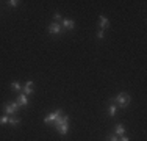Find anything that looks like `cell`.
I'll return each mask as SVG.
<instances>
[{
    "mask_svg": "<svg viewBox=\"0 0 147 141\" xmlns=\"http://www.w3.org/2000/svg\"><path fill=\"white\" fill-rule=\"evenodd\" d=\"M119 141H130V138L127 135H122V136H119Z\"/></svg>",
    "mask_w": 147,
    "mask_h": 141,
    "instance_id": "19",
    "label": "cell"
},
{
    "mask_svg": "<svg viewBox=\"0 0 147 141\" xmlns=\"http://www.w3.org/2000/svg\"><path fill=\"white\" fill-rule=\"evenodd\" d=\"M59 116H63V108H57L55 111L49 113V115L44 116V122L45 124H50V122H55L57 119L59 118Z\"/></svg>",
    "mask_w": 147,
    "mask_h": 141,
    "instance_id": "4",
    "label": "cell"
},
{
    "mask_svg": "<svg viewBox=\"0 0 147 141\" xmlns=\"http://www.w3.org/2000/svg\"><path fill=\"white\" fill-rule=\"evenodd\" d=\"M6 3H8V6H9V8H17L20 2H19V0H8Z\"/></svg>",
    "mask_w": 147,
    "mask_h": 141,
    "instance_id": "15",
    "label": "cell"
},
{
    "mask_svg": "<svg viewBox=\"0 0 147 141\" xmlns=\"http://www.w3.org/2000/svg\"><path fill=\"white\" fill-rule=\"evenodd\" d=\"M47 33L49 35H61V33H64V28L61 27V24L59 22H50L49 24V27H47Z\"/></svg>",
    "mask_w": 147,
    "mask_h": 141,
    "instance_id": "3",
    "label": "cell"
},
{
    "mask_svg": "<svg viewBox=\"0 0 147 141\" xmlns=\"http://www.w3.org/2000/svg\"><path fill=\"white\" fill-rule=\"evenodd\" d=\"M130 102H131V96L128 93H125V91L119 93L116 97L110 99V104H114L117 108H127L130 105Z\"/></svg>",
    "mask_w": 147,
    "mask_h": 141,
    "instance_id": "1",
    "label": "cell"
},
{
    "mask_svg": "<svg viewBox=\"0 0 147 141\" xmlns=\"http://www.w3.org/2000/svg\"><path fill=\"white\" fill-rule=\"evenodd\" d=\"M116 115H117V107L114 104H110L108 105V116L110 118H116Z\"/></svg>",
    "mask_w": 147,
    "mask_h": 141,
    "instance_id": "11",
    "label": "cell"
},
{
    "mask_svg": "<svg viewBox=\"0 0 147 141\" xmlns=\"http://www.w3.org/2000/svg\"><path fill=\"white\" fill-rule=\"evenodd\" d=\"M53 19H55V22H61V20H63V16L57 11V13L53 14Z\"/></svg>",
    "mask_w": 147,
    "mask_h": 141,
    "instance_id": "18",
    "label": "cell"
},
{
    "mask_svg": "<svg viewBox=\"0 0 147 141\" xmlns=\"http://www.w3.org/2000/svg\"><path fill=\"white\" fill-rule=\"evenodd\" d=\"M96 36H97V39H99V41H102L103 38H105V31H103V30H97Z\"/></svg>",
    "mask_w": 147,
    "mask_h": 141,
    "instance_id": "17",
    "label": "cell"
},
{
    "mask_svg": "<svg viewBox=\"0 0 147 141\" xmlns=\"http://www.w3.org/2000/svg\"><path fill=\"white\" fill-rule=\"evenodd\" d=\"M97 24H99V30H107L108 27H110V20L107 19V17L103 16V14H100L99 16V20H97Z\"/></svg>",
    "mask_w": 147,
    "mask_h": 141,
    "instance_id": "8",
    "label": "cell"
},
{
    "mask_svg": "<svg viewBox=\"0 0 147 141\" xmlns=\"http://www.w3.org/2000/svg\"><path fill=\"white\" fill-rule=\"evenodd\" d=\"M105 141H119V136L114 135V133H108L107 135V140Z\"/></svg>",
    "mask_w": 147,
    "mask_h": 141,
    "instance_id": "16",
    "label": "cell"
},
{
    "mask_svg": "<svg viewBox=\"0 0 147 141\" xmlns=\"http://www.w3.org/2000/svg\"><path fill=\"white\" fill-rule=\"evenodd\" d=\"M9 88H11L13 91H22V85H20L19 82H11Z\"/></svg>",
    "mask_w": 147,
    "mask_h": 141,
    "instance_id": "13",
    "label": "cell"
},
{
    "mask_svg": "<svg viewBox=\"0 0 147 141\" xmlns=\"http://www.w3.org/2000/svg\"><path fill=\"white\" fill-rule=\"evenodd\" d=\"M55 129H57V132L59 133V135H63V136L69 133V125L67 124H59V125L55 127Z\"/></svg>",
    "mask_w": 147,
    "mask_h": 141,
    "instance_id": "10",
    "label": "cell"
},
{
    "mask_svg": "<svg viewBox=\"0 0 147 141\" xmlns=\"http://www.w3.org/2000/svg\"><path fill=\"white\" fill-rule=\"evenodd\" d=\"M59 24H61V27L64 28V31H66V30H67V31H72L74 28H75V20H72V19H66V17H64V19H63Z\"/></svg>",
    "mask_w": 147,
    "mask_h": 141,
    "instance_id": "6",
    "label": "cell"
},
{
    "mask_svg": "<svg viewBox=\"0 0 147 141\" xmlns=\"http://www.w3.org/2000/svg\"><path fill=\"white\" fill-rule=\"evenodd\" d=\"M8 121H9V116L3 113V115L0 116V125H5V124H8Z\"/></svg>",
    "mask_w": 147,
    "mask_h": 141,
    "instance_id": "14",
    "label": "cell"
},
{
    "mask_svg": "<svg viewBox=\"0 0 147 141\" xmlns=\"http://www.w3.org/2000/svg\"><path fill=\"white\" fill-rule=\"evenodd\" d=\"M8 124H9V125H13V127L19 125V124H20V118H19V116H9Z\"/></svg>",
    "mask_w": 147,
    "mask_h": 141,
    "instance_id": "12",
    "label": "cell"
},
{
    "mask_svg": "<svg viewBox=\"0 0 147 141\" xmlns=\"http://www.w3.org/2000/svg\"><path fill=\"white\" fill-rule=\"evenodd\" d=\"M16 102L19 104V107H24V108H27V107H28V104H30V100H28V96H25L24 93H20L19 96H17Z\"/></svg>",
    "mask_w": 147,
    "mask_h": 141,
    "instance_id": "7",
    "label": "cell"
},
{
    "mask_svg": "<svg viewBox=\"0 0 147 141\" xmlns=\"http://www.w3.org/2000/svg\"><path fill=\"white\" fill-rule=\"evenodd\" d=\"M114 135H119V136L127 135V129H125V125L122 124V122H117V124L114 125Z\"/></svg>",
    "mask_w": 147,
    "mask_h": 141,
    "instance_id": "9",
    "label": "cell"
},
{
    "mask_svg": "<svg viewBox=\"0 0 147 141\" xmlns=\"http://www.w3.org/2000/svg\"><path fill=\"white\" fill-rule=\"evenodd\" d=\"M33 86H34V82H33V80H27L25 85L22 86V93L25 94V96H31V94L34 93Z\"/></svg>",
    "mask_w": 147,
    "mask_h": 141,
    "instance_id": "5",
    "label": "cell"
},
{
    "mask_svg": "<svg viewBox=\"0 0 147 141\" xmlns=\"http://www.w3.org/2000/svg\"><path fill=\"white\" fill-rule=\"evenodd\" d=\"M19 104H17L16 100H8L3 104V113L8 116H16L17 113H19Z\"/></svg>",
    "mask_w": 147,
    "mask_h": 141,
    "instance_id": "2",
    "label": "cell"
}]
</instances>
